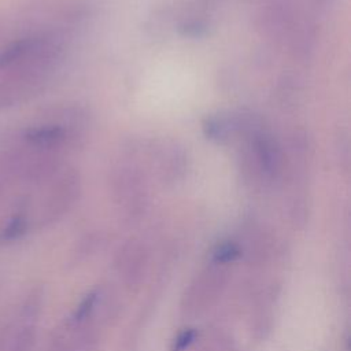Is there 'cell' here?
Listing matches in <instances>:
<instances>
[{
    "label": "cell",
    "mask_w": 351,
    "mask_h": 351,
    "mask_svg": "<svg viewBox=\"0 0 351 351\" xmlns=\"http://www.w3.org/2000/svg\"><path fill=\"white\" fill-rule=\"evenodd\" d=\"M84 5L70 0L33 3L0 15V111L40 95L58 71Z\"/></svg>",
    "instance_id": "cell-1"
},
{
    "label": "cell",
    "mask_w": 351,
    "mask_h": 351,
    "mask_svg": "<svg viewBox=\"0 0 351 351\" xmlns=\"http://www.w3.org/2000/svg\"><path fill=\"white\" fill-rule=\"evenodd\" d=\"M230 281V269L210 262L186 285L180 310L185 318H196L213 308L223 296Z\"/></svg>",
    "instance_id": "cell-2"
},
{
    "label": "cell",
    "mask_w": 351,
    "mask_h": 351,
    "mask_svg": "<svg viewBox=\"0 0 351 351\" xmlns=\"http://www.w3.org/2000/svg\"><path fill=\"white\" fill-rule=\"evenodd\" d=\"M112 195L119 210L126 219L140 218L148 203V191L145 178L138 166L132 163H119L112 173Z\"/></svg>",
    "instance_id": "cell-3"
},
{
    "label": "cell",
    "mask_w": 351,
    "mask_h": 351,
    "mask_svg": "<svg viewBox=\"0 0 351 351\" xmlns=\"http://www.w3.org/2000/svg\"><path fill=\"white\" fill-rule=\"evenodd\" d=\"M103 322L95 315H71L56 329L49 351H99Z\"/></svg>",
    "instance_id": "cell-4"
},
{
    "label": "cell",
    "mask_w": 351,
    "mask_h": 351,
    "mask_svg": "<svg viewBox=\"0 0 351 351\" xmlns=\"http://www.w3.org/2000/svg\"><path fill=\"white\" fill-rule=\"evenodd\" d=\"M149 258L147 244L137 237H130L118 247L114 267L126 292H138L149 269Z\"/></svg>",
    "instance_id": "cell-5"
},
{
    "label": "cell",
    "mask_w": 351,
    "mask_h": 351,
    "mask_svg": "<svg viewBox=\"0 0 351 351\" xmlns=\"http://www.w3.org/2000/svg\"><path fill=\"white\" fill-rule=\"evenodd\" d=\"M281 287L271 281L259 287L252 298V306L248 319V330L256 341L269 339L274 329V311L280 298Z\"/></svg>",
    "instance_id": "cell-6"
},
{
    "label": "cell",
    "mask_w": 351,
    "mask_h": 351,
    "mask_svg": "<svg viewBox=\"0 0 351 351\" xmlns=\"http://www.w3.org/2000/svg\"><path fill=\"white\" fill-rule=\"evenodd\" d=\"M239 243L241 258L254 270L265 269L278 254V243L273 232L258 223H252L247 229L244 240Z\"/></svg>",
    "instance_id": "cell-7"
},
{
    "label": "cell",
    "mask_w": 351,
    "mask_h": 351,
    "mask_svg": "<svg viewBox=\"0 0 351 351\" xmlns=\"http://www.w3.org/2000/svg\"><path fill=\"white\" fill-rule=\"evenodd\" d=\"M152 160L163 181H176L185 174L186 155L181 147L173 141H159L151 147Z\"/></svg>",
    "instance_id": "cell-8"
},
{
    "label": "cell",
    "mask_w": 351,
    "mask_h": 351,
    "mask_svg": "<svg viewBox=\"0 0 351 351\" xmlns=\"http://www.w3.org/2000/svg\"><path fill=\"white\" fill-rule=\"evenodd\" d=\"M241 259V245L234 240H223L218 243L211 251L210 262L229 266L230 263Z\"/></svg>",
    "instance_id": "cell-9"
},
{
    "label": "cell",
    "mask_w": 351,
    "mask_h": 351,
    "mask_svg": "<svg viewBox=\"0 0 351 351\" xmlns=\"http://www.w3.org/2000/svg\"><path fill=\"white\" fill-rule=\"evenodd\" d=\"M193 351H236L233 339L225 332H214Z\"/></svg>",
    "instance_id": "cell-10"
},
{
    "label": "cell",
    "mask_w": 351,
    "mask_h": 351,
    "mask_svg": "<svg viewBox=\"0 0 351 351\" xmlns=\"http://www.w3.org/2000/svg\"><path fill=\"white\" fill-rule=\"evenodd\" d=\"M197 339V332L195 328H185L176 335L171 341V351H185L188 350Z\"/></svg>",
    "instance_id": "cell-11"
}]
</instances>
